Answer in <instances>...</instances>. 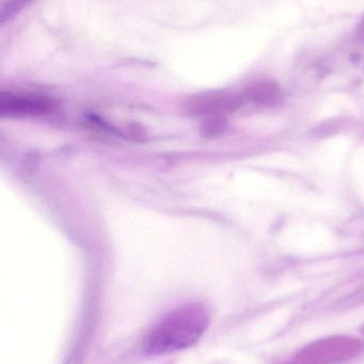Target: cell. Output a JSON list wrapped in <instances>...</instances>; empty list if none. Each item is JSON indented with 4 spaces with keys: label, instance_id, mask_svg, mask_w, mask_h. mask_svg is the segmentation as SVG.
Masks as SVG:
<instances>
[{
    "label": "cell",
    "instance_id": "8992f818",
    "mask_svg": "<svg viewBox=\"0 0 364 364\" xmlns=\"http://www.w3.org/2000/svg\"><path fill=\"white\" fill-rule=\"evenodd\" d=\"M357 36L359 40L364 42V18L361 21V23H360L359 27H358Z\"/></svg>",
    "mask_w": 364,
    "mask_h": 364
},
{
    "label": "cell",
    "instance_id": "3957f363",
    "mask_svg": "<svg viewBox=\"0 0 364 364\" xmlns=\"http://www.w3.org/2000/svg\"><path fill=\"white\" fill-rule=\"evenodd\" d=\"M242 97L234 95H206L196 97L188 103L189 112L193 114H225L237 109Z\"/></svg>",
    "mask_w": 364,
    "mask_h": 364
},
{
    "label": "cell",
    "instance_id": "7a4b0ae2",
    "mask_svg": "<svg viewBox=\"0 0 364 364\" xmlns=\"http://www.w3.org/2000/svg\"><path fill=\"white\" fill-rule=\"evenodd\" d=\"M54 104L43 97L1 93L0 114L3 116H41L48 114Z\"/></svg>",
    "mask_w": 364,
    "mask_h": 364
},
{
    "label": "cell",
    "instance_id": "6da1fadb",
    "mask_svg": "<svg viewBox=\"0 0 364 364\" xmlns=\"http://www.w3.org/2000/svg\"><path fill=\"white\" fill-rule=\"evenodd\" d=\"M210 321L203 304L193 302L178 306L146 334L142 350L148 355H161L193 346L208 329Z\"/></svg>",
    "mask_w": 364,
    "mask_h": 364
},
{
    "label": "cell",
    "instance_id": "277c9868",
    "mask_svg": "<svg viewBox=\"0 0 364 364\" xmlns=\"http://www.w3.org/2000/svg\"><path fill=\"white\" fill-rule=\"evenodd\" d=\"M280 95V89L276 84H272L270 82H262L249 87L245 95L249 101L269 105V104L274 103Z\"/></svg>",
    "mask_w": 364,
    "mask_h": 364
},
{
    "label": "cell",
    "instance_id": "5b68a950",
    "mask_svg": "<svg viewBox=\"0 0 364 364\" xmlns=\"http://www.w3.org/2000/svg\"><path fill=\"white\" fill-rule=\"evenodd\" d=\"M223 120H225V119H212V121H210V122L203 127L204 135L215 136L220 133L225 127V123Z\"/></svg>",
    "mask_w": 364,
    "mask_h": 364
}]
</instances>
